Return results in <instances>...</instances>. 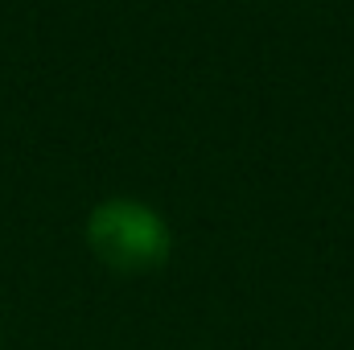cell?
I'll return each mask as SVG.
<instances>
[{"mask_svg": "<svg viewBox=\"0 0 354 350\" xmlns=\"http://www.w3.org/2000/svg\"><path fill=\"white\" fill-rule=\"evenodd\" d=\"M87 248L91 256L120 272V276H145L157 272L169 260L174 235L169 223L161 219L157 206L140 202V198H107L87 214Z\"/></svg>", "mask_w": 354, "mask_h": 350, "instance_id": "obj_1", "label": "cell"}]
</instances>
